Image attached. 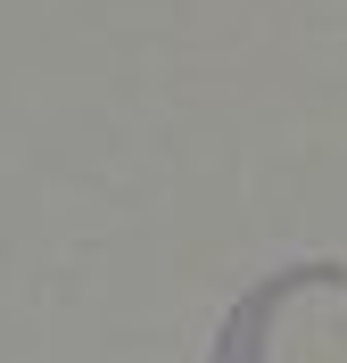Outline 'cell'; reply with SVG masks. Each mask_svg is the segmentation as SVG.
Masks as SVG:
<instances>
[]
</instances>
